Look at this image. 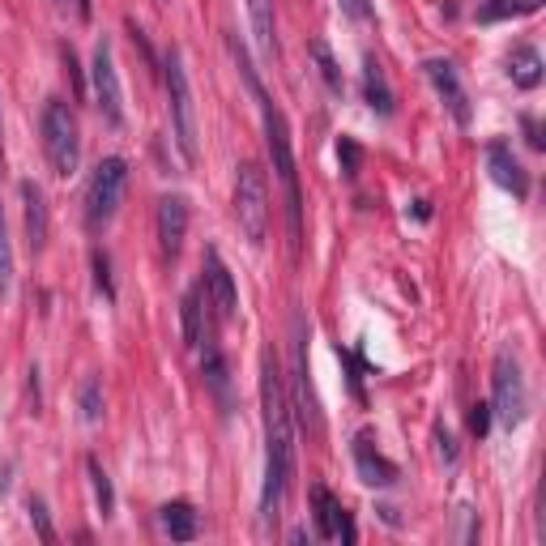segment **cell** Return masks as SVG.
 <instances>
[{"mask_svg": "<svg viewBox=\"0 0 546 546\" xmlns=\"http://www.w3.org/2000/svg\"><path fill=\"white\" fill-rule=\"evenodd\" d=\"M261 99V116H265V146H269V163L273 175L286 192V218H291V244L299 252L303 239V197H299V167H295V150H291V128H286V116L265 99V90L256 94Z\"/></svg>", "mask_w": 546, "mask_h": 546, "instance_id": "cell-2", "label": "cell"}, {"mask_svg": "<svg viewBox=\"0 0 546 546\" xmlns=\"http://www.w3.org/2000/svg\"><path fill=\"white\" fill-rule=\"evenodd\" d=\"M201 295L205 303L218 312V320H235L239 316V291H235V278L227 261H222L218 248H205V282H201Z\"/></svg>", "mask_w": 546, "mask_h": 546, "instance_id": "cell-9", "label": "cell"}, {"mask_svg": "<svg viewBox=\"0 0 546 546\" xmlns=\"http://www.w3.org/2000/svg\"><path fill=\"white\" fill-rule=\"evenodd\" d=\"M427 77H431V86H436V94L444 99V107L453 111V120L465 128L470 124V94H465V86H461V77H457V69H453V60H427Z\"/></svg>", "mask_w": 546, "mask_h": 546, "instance_id": "cell-10", "label": "cell"}, {"mask_svg": "<svg viewBox=\"0 0 546 546\" xmlns=\"http://www.w3.org/2000/svg\"><path fill=\"white\" fill-rule=\"evenodd\" d=\"M440 453H444V461H457V448H453V436H448V431H440Z\"/></svg>", "mask_w": 546, "mask_h": 546, "instance_id": "cell-31", "label": "cell"}, {"mask_svg": "<svg viewBox=\"0 0 546 546\" xmlns=\"http://www.w3.org/2000/svg\"><path fill=\"white\" fill-rule=\"evenodd\" d=\"M312 508H316V534H320V538L355 542V525H350L342 500H337L329 487H312Z\"/></svg>", "mask_w": 546, "mask_h": 546, "instance_id": "cell-11", "label": "cell"}, {"mask_svg": "<svg viewBox=\"0 0 546 546\" xmlns=\"http://www.w3.org/2000/svg\"><path fill=\"white\" fill-rule=\"evenodd\" d=\"M94 282H99V291L107 299H116V286H111V261H107V252H94Z\"/></svg>", "mask_w": 546, "mask_h": 546, "instance_id": "cell-26", "label": "cell"}, {"mask_svg": "<svg viewBox=\"0 0 546 546\" xmlns=\"http://www.w3.org/2000/svg\"><path fill=\"white\" fill-rule=\"evenodd\" d=\"M508 73H512V86L517 90H538L542 82V56L534 47H517V52L508 56Z\"/></svg>", "mask_w": 546, "mask_h": 546, "instance_id": "cell-19", "label": "cell"}, {"mask_svg": "<svg viewBox=\"0 0 546 546\" xmlns=\"http://www.w3.org/2000/svg\"><path fill=\"white\" fill-rule=\"evenodd\" d=\"M43 150H47L52 171L64 175V180L82 163V128H77L73 107L64 99H47L43 107Z\"/></svg>", "mask_w": 546, "mask_h": 546, "instance_id": "cell-3", "label": "cell"}, {"mask_svg": "<svg viewBox=\"0 0 546 546\" xmlns=\"http://www.w3.org/2000/svg\"><path fill=\"white\" fill-rule=\"evenodd\" d=\"M248 5V18H252V35L261 56H278V26H273V0H244Z\"/></svg>", "mask_w": 546, "mask_h": 546, "instance_id": "cell-16", "label": "cell"}, {"mask_svg": "<svg viewBox=\"0 0 546 546\" xmlns=\"http://www.w3.org/2000/svg\"><path fill=\"white\" fill-rule=\"evenodd\" d=\"M235 222L244 239L252 248L265 244L269 235V184H265V171L256 163H244L235 175Z\"/></svg>", "mask_w": 546, "mask_h": 546, "instance_id": "cell-5", "label": "cell"}, {"mask_svg": "<svg viewBox=\"0 0 546 546\" xmlns=\"http://www.w3.org/2000/svg\"><path fill=\"white\" fill-rule=\"evenodd\" d=\"M158 521H163V529L171 534V542H192V538H197V508L184 504V500L163 504Z\"/></svg>", "mask_w": 546, "mask_h": 546, "instance_id": "cell-18", "label": "cell"}, {"mask_svg": "<svg viewBox=\"0 0 546 546\" xmlns=\"http://www.w3.org/2000/svg\"><path fill=\"white\" fill-rule=\"evenodd\" d=\"M542 0H504V13H538Z\"/></svg>", "mask_w": 546, "mask_h": 546, "instance_id": "cell-30", "label": "cell"}, {"mask_svg": "<svg viewBox=\"0 0 546 546\" xmlns=\"http://www.w3.org/2000/svg\"><path fill=\"white\" fill-rule=\"evenodd\" d=\"M487 171H491L495 184L512 192V197H525L529 192V175H525V167L517 163V158H512V150L504 146V141H491L487 146Z\"/></svg>", "mask_w": 546, "mask_h": 546, "instance_id": "cell-13", "label": "cell"}, {"mask_svg": "<svg viewBox=\"0 0 546 546\" xmlns=\"http://www.w3.org/2000/svg\"><path fill=\"white\" fill-rule=\"evenodd\" d=\"M342 9H346L355 22H372V18H376V9L367 5V0H342Z\"/></svg>", "mask_w": 546, "mask_h": 546, "instance_id": "cell-29", "label": "cell"}, {"mask_svg": "<svg viewBox=\"0 0 546 546\" xmlns=\"http://www.w3.org/2000/svg\"><path fill=\"white\" fill-rule=\"evenodd\" d=\"M337 158H342V171L350 175V180H355V175H359V163H363V150H359L350 137H342V141H337Z\"/></svg>", "mask_w": 546, "mask_h": 546, "instance_id": "cell-25", "label": "cell"}, {"mask_svg": "<svg viewBox=\"0 0 546 546\" xmlns=\"http://www.w3.org/2000/svg\"><path fill=\"white\" fill-rule=\"evenodd\" d=\"M90 86H94V103H99L107 124H124V90H120V73H116V56L111 43L99 39L94 43V60H90Z\"/></svg>", "mask_w": 546, "mask_h": 546, "instance_id": "cell-8", "label": "cell"}, {"mask_svg": "<svg viewBox=\"0 0 546 546\" xmlns=\"http://www.w3.org/2000/svg\"><path fill=\"white\" fill-rule=\"evenodd\" d=\"M86 470H90V483H94V500H99V508H103V517H111V508H116V491H111V478H107V470L99 461H86Z\"/></svg>", "mask_w": 546, "mask_h": 546, "instance_id": "cell-23", "label": "cell"}, {"mask_svg": "<svg viewBox=\"0 0 546 546\" xmlns=\"http://www.w3.org/2000/svg\"><path fill=\"white\" fill-rule=\"evenodd\" d=\"M184 235H188V201L171 192V197L158 201V244H163L167 256H180Z\"/></svg>", "mask_w": 546, "mask_h": 546, "instance_id": "cell-12", "label": "cell"}, {"mask_svg": "<svg viewBox=\"0 0 546 546\" xmlns=\"http://www.w3.org/2000/svg\"><path fill=\"white\" fill-rule=\"evenodd\" d=\"M22 205H26V239H30V252H39L47 244V201H43V188L35 180H22Z\"/></svg>", "mask_w": 546, "mask_h": 546, "instance_id": "cell-14", "label": "cell"}, {"mask_svg": "<svg viewBox=\"0 0 546 546\" xmlns=\"http://www.w3.org/2000/svg\"><path fill=\"white\" fill-rule=\"evenodd\" d=\"M500 13H504V5H500V0H491V5L483 9V18H500Z\"/></svg>", "mask_w": 546, "mask_h": 546, "instance_id": "cell-34", "label": "cell"}, {"mask_svg": "<svg viewBox=\"0 0 546 546\" xmlns=\"http://www.w3.org/2000/svg\"><path fill=\"white\" fill-rule=\"evenodd\" d=\"M124 188H128L124 158H103V163L90 171V184H86V227L90 231H103L107 222L116 218L120 201H124Z\"/></svg>", "mask_w": 546, "mask_h": 546, "instance_id": "cell-6", "label": "cell"}, {"mask_svg": "<svg viewBox=\"0 0 546 546\" xmlns=\"http://www.w3.org/2000/svg\"><path fill=\"white\" fill-rule=\"evenodd\" d=\"M525 410H529V393H525L521 363L512 350H500L491 367V419H500L504 427H517L525 423Z\"/></svg>", "mask_w": 546, "mask_h": 546, "instance_id": "cell-7", "label": "cell"}, {"mask_svg": "<svg viewBox=\"0 0 546 546\" xmlns=\"http://www.w3.org/2000/svg\"><path fill=\"white\" fill-rule=\"evenodd\" d=\"M167 94H171V137L180 146L184 163H197L201 154V141H197V111H192V86H188V73H184V56L167 52Z\"/></svg>", "mask_w": 546, "mask_h": 546, "instance_id": "cell-4", "label": "cell"}, {"mask_svg": "<svg viewBox=\"0 0 546 546\" xmlns=\"http://www.w3.org/2000/svg\"><path fill=\"white\" fill-rule=\"evenodd\" d=\"M73 13H77L82 22H90V0H73Z\"/></svg>", "mask_w": 546, "mask_h": 546, "instance_id": "cell-33", "label": "cell"}, {"mask_svg": "<svg viewBox=\"0 0 546 546\" xmlns=\"http://www.w3.org/2000/svg\"><path fill=\"white\" fill-rule=\"evenodd\" d=\"M525 128H529V146H534V150H542V137H538V124H534V120H525Z\"/></svg>", "mask_w": 546, "mask_h": 546, "instance_id": "cell-32", "label": "cell"}, {"mask_svg": "<svg viewBox=\"0 0 546 546\" xmlns=\"http://www.w3.org/2000/svg\"><path fill=\"white\" fill-rule=\"evenodd\" d=\"M312 60H316L320 77H325L329 94H342V69H337V60H333V52H329L325 39H312Z\"/></svg>", "mask_w": 546, "mask_h": 546, "instance_id": "cell-22", "label": "cell"}, {"mask_svg": "<svg viewBox=\"0 0 546 546\" xmlns=\"http://www.w3.org/2000/svg\"><path fill=\"white\" fill-rule=\"evenodd\" d=\"M261 414H265V491H261V517L278 521L282 500L295 474V431H291V397L278 372L273 350L261 355Z\"/></svg>", "mask_w": 546, "mask_h": 546, "instance_id": "cell-1", "label": "cell"}, {"mask_svg": "<svg viewBox=\"0 0 546 546\" xmlns=\"http://www.w3.org/2000/svg\"><path fill=\"white\" fill-rule=\"evenodd\" d=\"M470 431H474L478 440H483L487 431H491V401H478V406L470 410Z\"/></svg>", "mask_w": 546, "mask_h": 546, "instance_id": "cell-27", "label": "cell"}, {"mask_svg": "<svg viewBox=\"0 0 546 546\" xmlns=\"http://www.w3.org/2000/svg\"><path fill=\"white\" fill-rule=\"evenodd\" d=\"M77 406H82V419L86 423H99L103 419V380L99 376H86L77 384Z\"/></svg>", "mask_w": 546, "mask_h": 546, "instance_id": "cell-21", "label": "cell"}, {"mask_svg": "<svg viewBox=\"0 0 546 546\" xmlns=\"http://www.w3.org/2000/svg\"><path fill=\"white\" fill-rule=\"evenodd\" d=\"M355 461H359L363 483H372V487H389V483H397V465L384 461V457L376 453V448H372V436H359V440H355Z\"/></svg>", "mask_w": 546, "mask_h": 546, "instance_id": "cell-15", "label": "cell"}, {"mask_svg": "<svg viewBox=\"0 0 546 546\" xmlns=\"http://www.w3.org/2000/svg\"><path fill=\"white\" fill-rule=\"evenodd\" d=\"M363 99L372 111H380V116H393V90L384 82V69H380L376 56L363 60Z\"/></svg>", "mask_w": 546, "mask_h": 546, "instance_id": "cell-17", "label": "cell"}, {"mask_svg": "<svg viewBox=\"0 0 546 546\" xmlns=\"http://www.w3.org/2000/svg\"><path fill=\"white\" fill-rule=\"evenodd\" d=\"M180 316H184V342L188 350H201L210 337H205V308H201V291H188L180 303Z\"/></svg>", "mask_w": 546, "mask_h": 546, "instance_id": "cell-20", "label": "cell"}, {"mask_svg": "<svg viewBox=\"0 0 546 546\" xmlns=\"http://www.w3.org/2000/svg\"><path fill=\"white\" fill-rule=\"evenodd\" d=\"M30 521L39 525V538H43V542H52V538H56V534H52V521H47L43 500H30Z\"/></svg>", "mask_w": 546, "mask_h": 546, "instance_id": "cell-28", "label": "cell"}, {"mask_svg": "<svg viewBox=\"0 0 546 546\" xmlns=\"http://www.w3.org/2000/svg\"><path fill=\"white\" fill-rule=\"evenodd\" d=\"M9 286H13V244L5 231V214H0V299L9 295Z\"/></svg>", "mask_w": 546, "mask_h": 546, "instance_id": "cell-24", "label": "cell"}]
</instances>
